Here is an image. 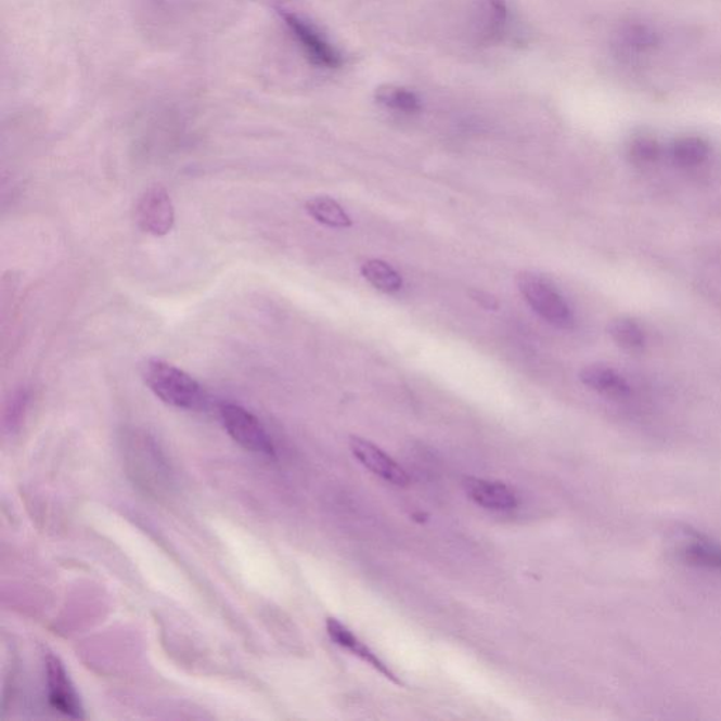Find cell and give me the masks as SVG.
I'll return each instance as SVG.
<instances>
[{"label": "cell", "mask_w": 721, "mask_h": 721, "mask_svg": "<svg viewBox=\"0 0 721 721\" xmlns=\"http://www.w3.org/2000/svg\"><path fill=\"white\" fill-rule=\"evenodd\" d=\"M141 372L151 392L169 407L185 410L206 408L207 396L204 388L181 368L159 358H150L144 362Z\"/></svg>", "instance_id": "6da1fadb"}, {"label": "cell", "mask_w": 721, "mask_h": 721, "mask_svg": "<svg viewBox=\"0 0 721 721\" xmlns=\"http://www.w3.org/2000/svg\"><path fill=\"white\" fill-rule=\"evenodd\" d=\"M516 282L523 298L546 323L563 330L572 329V310L549 280L539 273L522 272L518 273Z\"/></svg>", "instance_id": "7a4b0ae2"}, {"label": "cell", "mask_w": 721, "mask_h": 721, "mask_svg": "<svg viewBox=\"0 0 721 721\" xmlns=\"http://www.w3.org/2000/svg\"><path fill=\"white\" fill-rule=\"evenodd\" d=\"M219 414L224 430L243 449L256 454L275 455L272 437L256 414L235 403L220 404Z\"/></svg>", "instance_id": "3957f363"}, {"label": "cell", "mask_w": 721, "mask_h": 721, "mask_svg": "<svg viewBox=\"0 0 721 721\" xmlns=\"http://www.w3.org/2000/svg\"><path fill=\"white\" fill-rule=\"evenodd\" d=\"M275 11L314 65L327 69L340 67L342 55L324 39L312 22L285 3L275 4Z\"/></svg>", "instance_id": "277c9868"}, {"label": "cell", "mask_w": 721, "mask_h": 721, "mask_svg": "<svg viewBox=\"0 0 721 721\" xmlns=\"http://www.w3.org/2000/svg\"><path fill=\"white\" fill-rule=\"evenodd\" d=\"M136 220L145 233L163 237L176 226V207L171 196L162 185L147 188L136 205Z\"/></svg>", "instance_id": "5b68a950"}, {"label": "cell", "mask_w": 721, "mask_h": 721, "mask_svg": "<svg viewBox=\"0 0 721 721\" xmlns=\"http://www.w3.org/2000/svg\"><path fill=\"white\" fill-rule=\"evenodd\" d=\"M675 554L687 567L721 577V541L686 529L678 537Z\"/></svg>", "instance_id": "8992f818"}, {"label": "cell", "mask_w": 721, "mask_h": 721, "mask_svg": "<svg viewBox=\"0 0 721 721\" xmlns=\"http://www.w3.org/2000/svg\"><path fill=\"white\" fill-rule=\"evenodd\" d=\"M47 686L51 706L70 719H83V706L70 682L67 669L53 654L46 658Z\"/></svg>", "instance_id": "52a82bcc"}, {"label": "cell", "mask_w": 721, "mask_h": 721, "mask_svg": "<svg viewBox=\"0 0 721 721\" xmlns=\"http://www.w3.org/2000/svg\"><path fill=\"white\" fill-rule=\"evenodd\" d=\"M350 449L360 464L364 465L368 471L376 475L386 482L396 485V487H407L409 484V475L392 456L382 451L378 446L372 445L371 441L364 440L361 437H350Z\"/></svg>", "instance_id": "ba28073f"}, {"label": "cell", "mask_w": 721, "mask_h": 721, "mask_svg": "<svg viewBox=\"0 0 721 721\" xmlns=\"http://www.w3.org/2000/svg\"><path fill=\"white\" fill-rule=\"evenodd\" d=\"M507 23V7L504 0H477L473 9L471 27L475 39L489 44L501 39Z\"/></svg>", "instance_id": "9c48e42d"}, {"label": "cell", "mask_w": 721, "mask_h": 721, "mask_svg": "<svg viewBox=\"0 0 721 721\" xmlns=\"http://www.w3.org/2000/svg\"><path fill=\"white\" fill-rule=\"evenodd\" d=\"M326 629L330 639H332L334 644H337L338 647L347 649L348 653L356 655L361 661H364L368 666L374 668L375 671H378L381 675H384L386 680L392 681L396 685H402V681L396 677L392 669H390L389 666H386V664L378 657V654H375L365 643H362V641L358 639L347 626H344L336 619H329Z\"/></svg>", "instance_id": "30bf717a"}, {"label": "cell", "mask_w": 721, "mask_h": 721, "mask_svg": "<svg viewBox=\"0 0 721 721\" xmlns=\"http://www.w3.org/2000/svg\"><path fill=\"white\" fill-rule=\"evenodd\" d=\"M465 490L471 501L494 512H507L517 507V494L507 485L480 478L465 480Z\"/></svg>", "instance_id": "8fae6325"}, {"label": "cell", "mask_w": 721, "mask_h": 721, "mask_svg": "<svg viewBox=\"0 0 721 721\" xmlns=\"http://www.w3.org/2000/svg\"><path fill=\"white\" fill-rule=\"evenodd\" d=\"M579 378L587 388L609 399H626L630 395V385L615 368L609 365H587L579 374Z\"/></svg>", "instance_id": "7c38bea8"}, {"label": "cell", "mask_w": 721, "mask_h": 721, "mask_svg": "<svg viewBox=\"0 0 721 721\" xmlns=\"http://www.w3.org/2000/svg\"><path fill=\"white\" fill-rule=\"evenodd\" d=\"M671 157L678 168L691 171V169L699 168L708 162L710 147L700 137H681L672 144Z\"/></svg>", "instance_id": "4fadbf2b"}, {"label": "cell", "mask_w": 721, "mask_h": 721, "mask_svg": "<svg viewBox=\"0 0 721 721\" xmlns=\"http://www.w3.org/2000/svg\"><path fill=\"white\" fill-rule=\"evenodd\" d=\"M658 42L657 33L643 23H630V25L621 27L617 35V47H619L620 53L627 55L648 53Z\"/></svg>", "instance_id": "5bb4252c"}, {"label": "cell", "mask_w": 721, "mask_h": 721, "mask_svg": "<svg viewBox=\"0 0 721 721\" xmlns=\"http://www.w3.org/2000/svg\"><path fill=\"white\" fill-rule=\"evenodd\" d=\"M607 333L621 350L627 352H640L647 346V336L639 322L630 318L611 320L607 326Z\"/></svg>", "instance_id": "9a60e30c"}, {"label": "cell", "mask_w": 721, "mask_h": 721, "mask_svg": "<svg viewBox=\"0 0 721 721\" xmlns=\"http://www.w3.org/2000/svg\"><path fill=\"white\" fill-rule=\"evenodd\" d=\"M306 211L316 221L333 229L351 228L352 220L338 202L329 196H316L306 204Z\"/></svg>", "instance_id": "2e32d148"}, {"label": "cell", "mask_w": 721, "mask_h": 721, "mask_svg": "<svg viewBox=\"0 0 721 721\" xmlns=\"http://www.w3.org/2000/svg\"><path fill=\"white\" fill-rule=\"evenodd\" d=\"M361 273L375 289L384 294H394L402 289L403 280L400 273L382 259H370L362 263Z\"/></svg>", "instance_id": "e0dca14e"}, {"label": "cell", "mask_w": 721, "mask_h": 721, "mask_svg": "<svg viewBox=\"0 0 721 721\" xmlns=\"http://www.w3.org/2000/svg\"><path fill=\"white\" fill-rule=\"evenodd\" d=\"M376 101L389 110L396 112L417 113L422 111L421 99L416 93L409 91V89L395 87V85H382L375 92Z\"/></svg>", "instance_id": "ac0fdd59"}, {"label": "cell", "mask_w": 721, "mask_h": 721, "mask_svg": "<svg viewBox=\"0 0 721 721\" xmlns=\"http://www.w3.org/2000/svg\"><path fill=\"white\" fill-rule=\"evenodd\" d=\"M627 157L639 168H649L661 158V145L652 136H638L627 147Z\"/></svg>", "instance_id": "d6986e66"}, {"label": "cell", "mask_w": 721, "mask_h": 721, "mask_svg": "<svg viewBox=\"0 0 721 721\" xmlns=\"http://www.w3.org/2000/svg\"><path fill=\"white\" fill-rule=\"evenodd\" d=\"M28 394L26 389H18L12 395L4 413V423L13 427L21 423L27 407Z\"/></svg>", "instance_id": "ffe728a7"}, {"label": "cell", "mask_w": 721, "mask_h": 721, "mask_svg": "<svg viewBox=\"0 0 721 721\" xmlns=\"http://www.w3.org/2000/svg\"><path fill=\"white\" fill-rule=\"evenodd\" d=\"M471 298H473L477 304L482 306V308L488 310H498L499 300L494 298L493 295L487 294L482 291H471Z\"/></svg>", "instance_id": "44dd1931"}]
</instances>
